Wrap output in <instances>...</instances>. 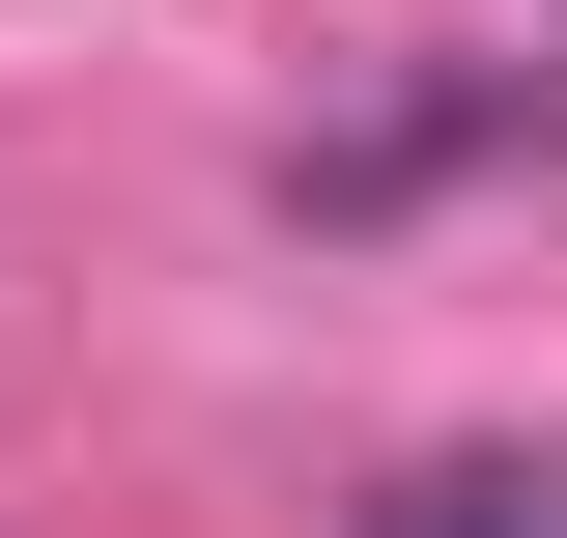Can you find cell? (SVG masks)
<instances>
[{
  "label": "cell",
  "instance_id": "1",
  "mask_svg": "<svg viewBox=\"0 0 567 538\" xmlns=\"http://www.w3.org/2000/svg\"><path fill=\"white\" fill-rule=\"evenodd\" d=\"M369 538H567V454H539V425H454V454L369 482Z\"/></svg>",
  "mask_w": 567,
  "mask_h": 538
}]
</instances>
